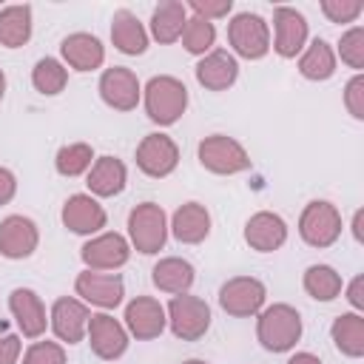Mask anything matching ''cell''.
Instances as JSON below:
<instances>
[{
	"label": "cell",
	"instance_id": "1",
	"mask_svg": "<svg viewBox=\"0 0 364 364\" xmlns=\"http://www.w3.org/2000/svg\"><path fill=\"white\" fill-rule=\"evenodd\" d=\"M256 336L264 350L270 353H284L301 338V316L290 304H270L262 310Z\"/></svg>",
	"mask_w": 364,
	"mask_h": 364
},
{
	"label": "cell",
	"instance_id": "2",
	"mask_svg": "<svg viewBox=\"0 0 364 364\" xmlns=\"http://www.w3.org/2000/svg\"><path fill=\"white\" fill-rule=\"evenodd\" d=\"M188 105V88L176 77H151L145 85V111L154 122L171 125L185 114Z\"/></svg>",
	"mask_w": 364,
	"mask_h": 364
},
{
	"label": "cell",
	"instance_id": "3",
	"mask_svg": "<svg viewBox=\"0 0 364 364\" xmlns=\"http://www.w3.org/2000/svg\"><path fill=\"white\" fill-rule=\"evenodd\" d=\"M168 321H171V330L176 338L182 341H196L208 333L210 327V307L199 299V296H188V293H179L171 299L168 304Z\"/></svg>",
	"mask_w": 364,
	"mask_h": 364
},
{
	"label": "cell",
	"instance_id": "4",
	"mask_svg": "<svg viewBox=\"0 0 364 364\" xmlns=\"http://www.w3.org/2000/svg\"><path fill=\"white\" fill-rule=\"evenodd\" d=\"M128 233L131 242L139 253H156L162 250L168 239V225H165V210L154 202H142L131 210L128 216Z\"/></svg>",
	"mask_w": 364,
	"mask_h": 364
},
{
	"label": "cell",
	"instance_id": "5",
	"mask_svg": "<svg viewBox=\"0 0 364 364\" xmlns=\"http://www.w3.org/2000/svg\"><path fill=\"white\" fill-rule=\"evenodd\" d=\"M299 233L313 247H330L341 236V213L336 210V205L316 199L301 210Z\"/></svg>",
	"mask_w": 364,
	"mask_h": 364
},
{
	"label": "cell",
	"instance_id": "6",
	"mask_svg": "<svg viewBox=\"0 0 364 364\" xmlns=\"http://www.w3.org/2000/svg\"><path fill=\"white\" fill-rule=\"evenodd\" d=\"M199 162L213 171V173H239V171H247L250 168V156L247 151L233 139V136H225V134H213L208 139L199 142Z\"/></svg>",
	"mask_w": 364,
	"mask_h": 364
},
{
	"label": "cell",
	"instance_id": "7",
	"mask_svg": "<svg viewBox=\"0 0 364 364\" xmlns=\"http://www.w3.org/2000/svg\"><path fill=\"white\" fill-rule=\"evenodd\" d=\"M228 40L233 46V51L239 57H247V60H259L267 54L270 48V34H267V23L259 17V14H250V11H242L230 20L228 26Z\"/></svg>",
	"mask_w": 364,
	"mask_h": 364
},
{
	"label": "cell",
	"instance_id": "8",
	"mask_svg": "<svg viewBox=\"0 0 364 364\" xmlns=\"http://www.w3.org/2000/svg\"><path fill=\"white\" fill-rule=\"evenodd\" d=\"M264 284L253 276H233L222 284L219 290V304L225 313L236 316V318H245V316H253L262 310L264 304Z\"/></svg>",
	"mask_w": 364,
	"mask_h": 364
},
{
	"label": "cell",
	"instance_id": "9",
	"mask_svg": "<svg viewBox=\"0 0 364 364\" xmlns=\"http://www.w3.org/2000/svg\"><path fill=\"white\" fill-rule=\"evenodd\" d=\"M179 162V148L171 136L165 134H148L139 148H136V165L142 173L154 176V179H162L168 176Z\"/></svg>",
	"mask_w": 364,
	"mask_h": 364
},
{
	"label": "cell",
	"instance_id": "10",
	"mask_svg": "<svg viewBox=\"0 0 364 364\" xmlns=\"http://www.w3.org/2000/svg\"><path fill=\"white\" fill-rule=\"evenodd\" d=\"M85 333H88L91 350H94L100 358H105V361L119 358V355L125 353V347H128V333H125V327H122L114 316H108V313L91 316Z\"/></svg>",
	"mask_w": 364,
	"mask_h": 364
},
{
	"label": "cell",
	"instance_id": "11",
	"mask_svg": "<svg viewBox=\"0 0 364 364\" xmlns=\"http://www.w3.org/2000/svg\"><path fill=\"white\" fill-rule=\"evenodd\" d=\"M100 94H102L105 105H111L117 111H131L139 102V80L131 68L114 65L100 77Z\"/></svg>",
	"mask_w": 364,
	"mask_h": 364
},
{
	"label": "cell",
	"instance_id": "12",
	"mask_svg": "<svg viewBox=\"0 0 364 364\" xmlns=\"http://www.w3.org/2000/svg\"><path fill=\"white\" fill-rule=\"evenodd\" d=\"M128 253H131V247L119 233H102V236L85 242L80 250L82 262L91 270H117L128 262Z\"/></svg>",
	"mask_w": 364,
	"mask_h": 364
},
{
	"label": "cell",
	"instance_id": "13",
	"mask_svg": "<svg viewBox=\"0 0 364 364\" xmlns=\"http://www.w3.org/2000/svg\"><path fill=\"white\" fill-rule=\"evenodd\" d=\"M165 321H168L165 318V307L151 296H136L125 307V324H128L131 336H136L142 341L156 338L165 330Z\"/></svg>",
	"mask_w": 364,
	"mask_h": 364
},
{
	"label": "cell",
	"instance_id": "14",
	"mask_svg": "<svg viewBox=\"0 0 364 364\" xmlns=\"http://www.w3.org/2000/svg\"><path fill=\"white\" fill-rule=\"evenodd\" d=\"M287 239V225L279 213H270V210H259L247 219L245 225V242L259 250V253H270V250H279Z\"/></svg>",
	"mask_w": 364,
	"mask_h": 364
},
{
	"label": "cell",
	"instance_id": "15",
	"mask_svg": "<svg viewBox=\"0 0 364 364\" xmlns=\"http://www.w3.org/2000/svg\"><path fill=\"white\" fill-rule=\"evenodd\" d=\"M77 293L97 304V307H117L125 296V284L117 273H97V270H85L77 276Z\"/></svg>",
	"mask_w": 364,
	"mask_h": 364
},
{
	"label": "cell",
	"instance_id": "16",
	"mask_svg": "<svg viewBox=\"0 0 364 364\" xmlns=\"http://www.w3.org/2000/svg\"><path fill=\"white\" fill-rule=\"evenodd\" d=\"M88 310H85V304L82 301H77V299H57L54 301V307H51V327H54V333H57V338L60 341H65V344H77V341H82V336H85V330H88Z\"/></svg>",
	"mask_w": 364,
	"mask_h": 364
},
{
	"label": "cell",
	"instance_id": "17",
	"mask_svg": "<svg viewBox=\"0 0 364 364\" xmlns=\"http://www.w3.org/2000/svg\"><path fill=\"white\" fill-rule=\"evenodd\" d=\"M37 247V225L26 216H6L0 222V253L6 259H26Z\"/></svg>",
	"mask_w": 364,
	"mask_h": 364
},
{
	"label": "cell",
	"instance_id": "18",
	"mask_svg": "<svg viewBox=\"0 0 364 364\" xmlns=\"http://www.w3.org/2000/svg\"><path fill=\"white\" fill-rule=\"evenodd\" d=\"M63 225L74 233H97L105 228V210L88 193H74L63 205Z\"/></svg>",
	"mask_w": 364,
	"mask_h": 364
},
{
	"label": "cell",
	"instance_id": "19",
	"mask_svg": "<svg viewBox=\"0 0 364 364\" xmlns=\"http://www.w3.org/2000/svg\"><path fill=\"white\" fill-rule=\"evenodd\" d=\"M236 77H239V65H236L233 54H228L222 48L208 51L196 63V80L208 91H225V88H230L236 82Z\"/></svg>",
	"mask_w": 364,
	"mask_h": 364
},
{
	"label": "cell",
	"instance_id": "20",
	"mask_svg": "<svg viewBox=\"0 0 364 364\" xmlns=\"http://www.w3.org/2000/svg\"><path fill=\"white\" fill-rule=\"evenodd\" d=\"M9 307H11V313H14L17 327L23 330V336L37 338V336L46 330V321H48V318H46V307H43V301H40V296H37L34 290H28V287L11 290Z\"/></svg>",
	"mask_w": 364,
	"mask_h": 364
},
{
	"label": "cell",
	"instance_id": "21",
	"mask_svg": "<svg viewBox=\"0 0 364 364\" xmlns=\"http://www.w3.org/2000/svg\"><path fill=\"white\" fill-rule=\"evenodd\" d=\"M273 23H276V51L282 57H296L307 40V23L296 9L279 6L273 11Z\"/></svg>",
	"mask_w": 364,
	"mask_h": 364
},
{
	"label": "cell",
	"instance_id": "22",
	"mask_svg": "<svg viewBox=\"0 0 364 364\" xmlns=\"http://www.w3.org/2000/svg\"><path fill=\"white\" fill-rule=\"evenodd\" d=\"M65 63L77 71H94L102 65L105 60V51H102V43L94 37V34H85V31H77V34H68L60 46Z\"/></svg>",
	"mask_w": 364,
	"mask_h": 364
},
{
	"label": "cell",
	"instance_id": "23",
	"mask_svg": "<svg viewBox=\"0 0 364 364\" xmlns=\"http://www.w3.org/2000/svg\"><path fill=\"white\" fill-rule=\"evenodd\" d=\"M171 230L179 242L185 245H196L202 242L208 233H210V213L205 205L199 202H185L176 213H173V222H171Z\"/></svg>",
	"mask_w": 364,
	"mask_h": 364
},
{
	"label": "cell",
	"instance_id": "24",
	"mask_svg": "<svg viewBox=\"0 0 364 364\" xmlns=\"http://www.w3.org/2000/svg\"><path fill=\"white\" fill-rule=\"evenodd\" d=\"M128 171L117 156H100L88 171V188L97 196H117L125 188Z\"/></svg>",
	"mask_w": 364,
	"mask_h": 364
},
{
	"label": "cell",
	"instance_id": "25",
	"mask_svg": "<svg viewBox=\"0 0 364 364\" xmlns=\"http://www.w3.org/2000/svg\"><path fill=\"white\" fill-rule=\"evenodd\" d=\"M111 40L122 54H142L148 46V34L142 28V23L136 20V14H131L128 9H119L111 20Z\"/></svg>",
	"mask_w": 364,
	"mask_h": 364
},
{
	"label": "cell",
	"instance_id": "26",
	"mask_svg": "<svg viewBox=\"0 0 364 364\" xmlns=\"http://www.w3.org/2000/svg\"><path fill=\"white\" fill-rule=\"evenodd\" d=\"M188 23V9L179 0H165L151 14V31L159 43H173L182 37V28Z\"/></svg>",
	"mask_w": 364,
	"mask_h": 364
},
{
	"label": "cell",
	"instance_id": "27",
	"mask_svg": "<svg viewBox=\"0 0 364 364\" xmlns=\"http://www.w3.org/2000/svg\"><path fill=\"white\" fill-rule=\"evenodd\" d=\"M154 284L165 293H188V287L193 284V267L191 262L185 259H176V256H168V259H159L154 264Z\"/></svg>",
	"mask_w": 364,
	"mask_h": 364
},
{
	"label": "cell",
	"instance_id": "28",
	"mask_svg": "<svg viewBox=\"0 0 364 364\" xmlns=\"http://www.w3.org/2000/svg\"><path fill=\"white\" fill-rule=\"evenodd\" d=\"M330 336L336 341V347L350 355V358H358L364 355V318L358 313H344L333 321L330 327Z\"/></svg>",
	"mask_w": 364,
	"mask_h": 364
},
{
	"label": "cell",
	"instance_id": "29",
	"mask_svg": "<svg viewBox=\"0 0 364 364\" xmlns=\"http://www.w3.org/2000/svg\"><path fill=\"white\" fill-rule=\"evenodd\" d=\"M31 37V9L9 6L0 11V43L6 48H20Z\"/></svg>",
	"mask_w": 364,
	"mask_h": 364
},
{
	"label": "cell",
	"instance_id": "30",
	"mask_svg": "<svg viewBox=\"0 0 364 364\" xmlns=\"http://www.w3.org/2000/svg\"><path fill=\"white\" fill-rule=\"evenodd\" d=\"M299 71L307 80H327L336 71V54L324 40H313L299 60Z\"/></svg>",
	"mask_w": 364,
	"mask_h": 364
},
{
	"label": "cell",
	"instance_id": "31",
	"mask_svg": "<svg viewBox=\"0 0 364 364\" xmlns=\"http://www.w3.org/2000/svg\"><path fill=\"white\" fill-rule=\"evenodd\" d=\"M304 290L316 301H330L341 293V276L330 264H310L304 270Z\"/></svg>",
	"mask_w": 364,
	"mask_h": 364
},
{
	"label": "cell",
	"instance_id": "32",
	"mask_svg": "<svg viewBox=\"0 0 364 364\" xmlns=\"http://www.w3.org/2000/svg\"><path fill=\"white\" fill-rule=\"evenodd\" d=\"M31 82H34V88H37L40 94L54 97V94H60V91L65 88V82H68V71L63 68L60 60H54V57H43V60H37V65H34V71H31Z\"/></svg>",
	"mask_w": 364,
	"mask_h": 364
},
{
	"label": "cell",
	"instance_id": "33",
	"mask_svg": "<svg viewBox=\"0 0 364 364\" xmlns=\"http://www.w3.org/2000/svg\"><path fill=\"white\" fill-rule=\"evenodd\" d=\"M91 159H94L91 145H85V142H71V145H63V148L57 151L54 165H57V171H60L63 176H80V173H85V171L91 168Z\"/></svg>",
	"mask_w": 364,
	"mask_h": 364
},
{
	"label": "cell",
	"instance_id": "34",
	"mask_svg": "<svg viewBox=\"0 0 364 364\" xmlns=\"http://www.w3.org/2000/svg\"><path fill=\"white\" fill-rule=\"evenodd\" d=\"M213 40H216V28H213L210 20H202V17H196V14L188 17V23H185V28H182V46H185L191 54H205V51H210Z\"/></svg>",
	"mask_w": 364,
	"mask_h": 364
},
{
	"label": "cell",
	"instance_id": "35",
	"mask_svg": "<svg viewBox=\"0 0 364 364\" xmlns=\"http://www.w3.org/2000/svg\"><path fill=\"white\" fill-rule=\"evenodd\" d=\"M338 54L350 68H364V28H350L338 43Z\"/></svg>",
	"mask_w": 364,
	"mask_h": 364
},
{
	"label": "cell",
	"instance_id": "36",
	"mask_svg": "<svg viewBox=\"0 0 364 364\" xmlns=\"http://www.w3.org/2000/svg\"><path fill=\"white\" fill-rule=\"evenodd\" d=\"M23 364H65V353L54 341H37L26 350Z\"/></svg>",
	"mask_w": 364,
	"mask_h": 364
},
{
	"label": "cell",
	"instance_id": "37",
	"mask_svg": "<svg viewBox=\"0 0 364 364\" xmlns=\"http://www.w3.org/2000/svg\"><path fill=\"white\" fill-rule=\"evenodd\" d=\"M361 3L358 0H324L321 3V11L333 20V23H350L361 14Z\"/></svg>",
	"mask_w": 364,
	"mask_h": 364
},
{
	"label": "cell",
	"instance_id": "38",
	"mask_svg": "<svg viewBox=\"0 0 364 364\" xmlns=\"http://www.w3.org/2000/svg\"><path fill=\"white\" fill-rule=\"evenodd\" d=\"M344 102H347V111L355 117V119H364V77H353L344 88Z\"/></svg>",
	"mask_w": 364,
	"mask_h": 364
},
{
	"label": "cell",
	"instance_id": "39",
	"mask_svg": "<svg viewBox=\"0 0 364 364\" xmlns=\"http://www.w3.org/2000/svg\"><path fill=\"white\" fill-rule=\"evenodd\" d=\"M193 14L202 17V20H210V17H225L230 11V0H219V3H208V0H193L191 3Z\"/></svg>",
	"mask_w": 364,
	"mask_h": 364
},
{
	"label": "cell",
	"instance_id": "40",
	"mask_svg": "<svg viewBox=\"0 0 364 364\" xmlns=\"http://www.w3.org/2000/svg\"><path fill=\"white\" fill-rule=\"evenodd\" d=\"M17 358H20L17 336H0V364H17Z\"/></svg>",
	"mask_w": 364,
	"mask_h": 364
},
{
	"label": "cell",
	"instance_id": "41",
	"mask_svg": "<svg viewBox=\"0 0 364 364\" xmlns=\"http://www.w3.org/2000/svg\"><path fill=\"white\" fill-rule=\"evenodd\" d=\"M14 191H17V182H14V173H11V171H6V168H0V205H6V202H11V196H14Z\"/></svg>",
	"mask_w": 364,
	"mask_h": 364
},
{
	"label": "cell",
	"instance_id": "42",
	"mask_svg": "<svg viewBox=\"0 0 364 364\" xmlns=\"http://www.w3.org/2000/svg\"><path fill=\"white\" fill-rule=\"evenodd\" d=\"M361 284H364V279H361V276H355V279L350 282V290H347V299H350V304H353V307H364V296H361Z\"/></svg>",
	"mask_w": 364,
	"mask_h": 364
},
{
	"label": "cell",
	"instance_id": "43",
	"mask_svg": "<svg viewBox=\"0 0 364 364\" xmlns=\"http://www.w3.org/2000/svg\"><path fill=\"white\" fill-rule=\"evenodd\" d=\"M287 364H321V358H318V355H313V353H296Z\"/></svg>",
	"mask_w": 364,
	"mask_h": 364
},
{
	"label": "cell",
	"instance_id": "44",
	"mask_svg": "<svg viewBox=\"0 0 364 364\" xmlns=\"http://www.w3.org/2000/svg\"><path fill=\"white\" fill-rule=\"evenodd\" d=\"M353 230H355V239H361V210L355 213V222H353Z\"/></svg>",
	"mask_w": 364,
	"mask_h": 364
},
{
	"label": "cell",
	"instance_id": "45",
	"mask_svg": "<svg viewBox=\"0 0 364 364\" xmlns=\"http://www.w3.org/2000/svg\"><path fill=\"white\" fill-rule=\"evenodd\" d=\"M3 91H6V74H3V68H0V100H3Z\"/></svg>",
	"mask_w": 364,
	"mask_h": 364
},
{
	"label": "cell",
	"instance_id": "46",
	"mask_svg": "<svg viewBox=\"0 0 364 364\" xmlns=\"http://www.w3.org/2000/svg\"><path fill=\"white\" fill-rule=\"evenodd\" d=\"M182 364H205V361H199V358H188V361H182Z\"/></svg>",
	"mask_w": 364,
	"mask_h": 364
}]
</instances>
